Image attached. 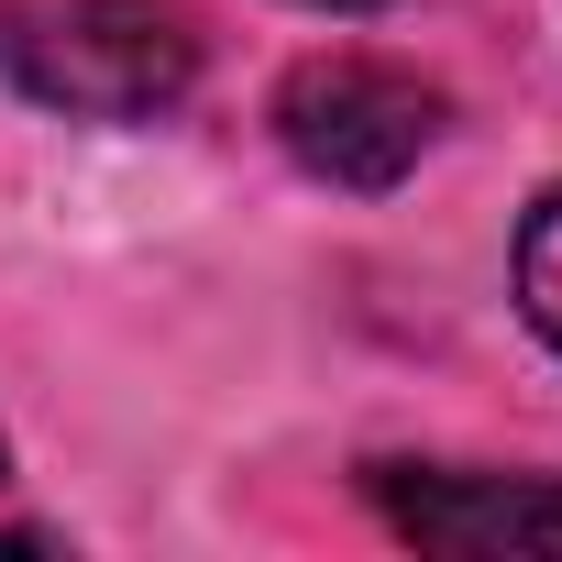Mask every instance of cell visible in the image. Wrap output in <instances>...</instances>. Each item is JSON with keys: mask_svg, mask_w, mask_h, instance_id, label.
Segmentation results:
<instances>
[{"mask_svg": "<svg viewBox=\"0 0 562 562\" xmlns=\"http://www.w3.org/2000/svg\"><path fill=\"white\" fill-rule=\"evenodd\" d=\"M0 78L67 122H155L199 89L188 0H0Z\"/></svg>", "mask_w": 562, "mask_h": 562, "instance_id": "1", "label": "cell"}, {"mask_svg": "<svg viewBox=\"0 0 562 562\" xmlns=\"http://www.w3.org/2000/svg\"><path fill=\"white\" fill-rule=\"evenodd\" d=\"M276 144H288L321 188L375 199V188H397L441 144V89L419 67H397V56L331 45V56H299L288 67V89H276Z\"/></svg>", "mask_w": 562, "mask_h": 562, "instance_id": "2", "label": "cell"}, {"mask_svg": "<svg viewBox=\"0 0 562 562\" xmlns=\"http://www.w3.org/2000/svg\"><path fill=\"white\" fill-rule=\"evenodd\" d=\"M375 507L452 562H562V474H441L375 463Z\"/></svg>", "mask_w": 562, "mask_h": 562, "instance_id": "3", "label": "cell"}, {"mask_svg": "<svg viewBox=\"0 0 562 562\" xmlns=\"http://www.w3.org/2000/svg\"><path fill=\"white\" fill-rule=\"evenodd\" d=\"M518 310H529V331L562 353V188L529 210V232H518Z\"/></svg>", "mask_w": 562, "mask_h": 562, "instance_id": "4", "label": "cell"}, {"mask_svg": "<svg viewBox=\"0 0 562 562\" xmlns=\"http://www.w3.org/2000/svg\"><path fill=\"white\" fill-rule=\"evenodd\" d=\"M299 12H375V0H299Z\"/></svg>", "mask_w": 562, "mask_h": 562, "instance_id": "5", "label": "cell"}]
</instances>
